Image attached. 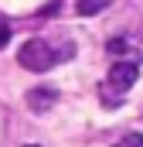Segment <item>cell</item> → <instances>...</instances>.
<instances>
[{
  "label": "cell",
  "mask_w": 143,
  "mask_h": 147,
  "mask_svg": "<svg viewBox=\"0 0 143 147\" xmlns=\"http://www.w3.org/2000/svg\"><path fill=\"white\" fill-rule=\"evenodd\" d=\"M72 55H75V41L72 38H58V41L55 38H31V41L21 45L17 62L27 72H48V69L68 62Z\"/></svg>",
  "instance_id": "1"
},
{
  "label": "cell",
  "mask_w": 143,
  "mask_h": 147,
  "mask_svg": "<svg viewBox=\"0 0 143 147\" xmlns=\"http://www.w3.org/2000/svg\"><path fill=\"white\" fill-rule=\"evenodd\" d=\"M136 79H140V65H133V62H112V69L109 75L99 82V99H102V106H119L126 96H130V89L136 86Z\"/></svg>",
  "instance_id": "2"
},
{
  "label": "cell",
  "mask_w": 143,
  "mask_h": 147,
  "mask_svg": "<svg viewBox=\"0 0 143 147\" xmlns=\"http://www.w3.org/2000/svg\"><path fill=\"white\" fill-rule=\"evenodd\" d=\"M106 55L112 62H133V65H140L143 62V38L140 34H116V38H109Z\"/></svg>",
  "instance_id": "3"
},
{
  "label": "cell",
  "mask_w": 143,
  "mask_h": 147,
  "mask_svg": "<svg viewBox=\"0 0 143 147\" xmlns=\"http://www.w3.org/2000/svg\"><path fill=\"white\" fill-rule=\"evenodd\" d=\"M55 103H58V92H55V89H44V86H37V89H31V92H27V106H31L34 113L51 110Z\"/></svg>",
  "instance_id": "4"
},
{
  "label": "cell",
  "mask_w": 143,
  "mask_h": 147,
  "mask_svg": "<svg viewBox=\"0 0 143 147\" xmlns=\"http://www.w3.org/2000/svg\"><path fill=\"white\" fill-rule=\"evenodd\" d=\"M109 0H78L75 3V10L82 14V17H92V14H99V10H106Z\"/></svg>",
  "instance_id": "5"
},
{
  "label": "cell",
  "mask_w": 143,
  "mask_h": 147,
  "mask_svg": "<svg viewBox=\"0 0 143 147\" xmlns=\"http://www.w3.org/2000/svg\"><path fill=\"white\" fill-rule=\"evenodd\" d=\"M112 147H143V134H126V137H119Z\"/></svg>",
  "instance_id": "6"
},
{
  "label": "cell",
  "mask_w": 143,
  "mask_h": 147,
  "mask_svg": "<svg viewBox=\"0 0 143 147\" xmlns=\"http://www.w3.org/2000/svg\"><path fill=\"white\" fill-rule=\"evenodd\" d=\"M7 41H10V28H7V21L0 17V48H3Z\"/></svg>",
  "instance_id": "7"
}]
</instances>
